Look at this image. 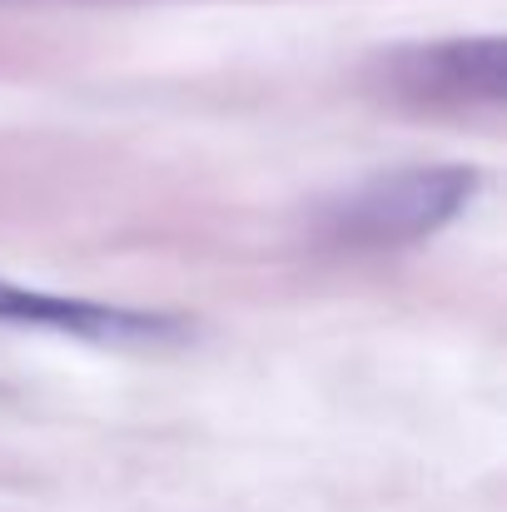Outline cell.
Here are the masks:
<instances>
[{"mask_svg":"<svg viewBox=\"0 0 507 512\" xmlns=\"http://www.w3.org/2000/svg\"><path fill=\"white\" fill-rule=\"evenodd\" d=\"M0 319L25 324V329L80 334V339H169V334H179V319H165V314H135V309H110V304H90V299L40 294V289H25L10 279H0Z\"/></svg>","mask_w":507,"mask_h":512,"instance_id":"cell-3","label":"cell"},{"mask_svg":"<svg viewBox=\"0 0 507 512\" xmlns=\"http://www.w3.org/2000/svg\"><path fill=\"white\" fill-rule=\"evenodd\" d=\"M388 90L408 100H438V105H498L507 95V45L498 35L483 40H443V45H413L383 60Z\"/></svg>","mask_w":507,"mask_h":512,"instance_id":"cell-2","label":"cell"},{"mask_svg":"<svg viewBox=\"0 0 507 512\" xmlns=\"http://www.w3.org/2000/svg\"><path fill=\"white\" fill-rule=\"evenodd\" d=\"M478 194V174L463 165H413L378 174L329 209V234L343 244H413L438 234Z\"/></svg>","mask_w":507,"mask_h":512,"instance_id":"cell-1","label":"cell"}]
</instances>
